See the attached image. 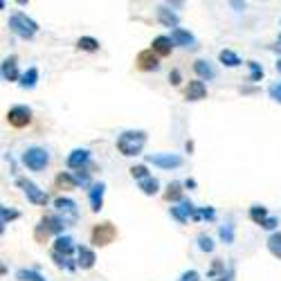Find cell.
Segmentation results:
<instances>
[{
	"mask_svg": "<svg viewBox=\"0 0 281 281\" xmlns=\"http://www.w3.org/2000/svg\"><path fill=\"white\" fill-rule=\"evenodd\" d=\"M144 144H147V133L144 131H124V133H119V137H117L119 153L126 155V158L139 155Z\"/></svg>",
	"mask_w": 281,
	"mask_h": 281,
	"instance_id": "cell-1",
	"label": "cell"
},
{
	"mask_svg": "<svg viewBox=\"0 0 281 281\" xmlns=\"http://www.w3.org/2000/svg\"><path fill=\"white\" fill-rule=\"evenodd\" d=\"M9 29H12L16 36H20V39H34L36 32H39V25H36L27 14L16 12L12 18H9Z\"/></svg>",
	"mask_w": 281,
	"mask_h": 281,
	"instance_id": "cell-2",
	"label": "cell"
},
{
	"mask_svg": "<svg viewBox=\"0 0 281 281\" xmlns=\"http://www.w3.org/2000/svg\"><path fill=\"white\" fill-rule=\"evenodd\" d=\"M63 227H65V221H63V218L45 216L43 221L39 223V227H36L34 236H36V241H39V243H45V241H48V236H50V234H59V236H61Z\"/></svg>",
	"mask_w": 281,
	"mask_h": 281,
	"instance_id": "cell-3",
	"label": "cell"
},
{
	"mask_svg": "<svg viewBox=\"0 0 281 281\" xmlns=\"http://www.w3.org/2000/svg\"><path fill=\"white\" fill-rule=\"evenodd\" d=\"M23 162H25L27 169H32V171H43L45 166L50 164V153L41 147H29L23 153Z\"/></svg>",
	"mask_w": 281,
	"mask_h": 281,
	"instance_id": "cell-4",
	"label": "cell"
},
{
	"mask_svg": "<svg viewBox=\"0 0 281 281\" xmlns=\"http://www.w3.org/2000/svg\"><path fill=\"white\" fill-rule=\"evenodd\" d=\"M16 185L25 191V196L29 198V202H34V205H48V194H45L43 189H39V187H36L32 180H27V178H18V180H16Z\"/></svg>",
	"mask_w": 281,
	"mask_h": 281,
	"instance_id": "cell-5",
	"label": "cell"
},
{
	"mask_svg": "<svg viewBox=\"0 0 281 281\" xmlns=\"http://www.w3.org/2000/svg\"><path fill=\"white\" fill-rule=\"evenodd\" d=\"M147 162L160 166V169H178V166H182L185 160L175 153H151V155H147Z\"/></svg>",
	"mask_w": 281,
	"mask_h": 281,
	"instance_id": "cell-6",
	"label": "cell"
},
{
	"mask_svg": "<svg viewBox=\"0 0 281 281\" xmlns=\"http://www.w3.org/2000/svg\"><path fill=\"white\" fill-rule=\"evenodd\" d=\"M115 236H117V230L111 225V223H99V225H95V230H92V243L99 248L113 243Z\"/></svg>",
	"mask_w": 281,
	"mask_h": 281,
	"instance_id": "cell-7",
	"label": "cell"
},
{
	"mask_svg": "<svg viewBox=\"0 0 281 281\" xmlns=\"http://www.w3.org/2000/svg\"><path fill=\"white\" fill-rule=\"evenodd\" d=\"M7 122L12 124L14 128H25L29 122H32V111L27 106H14L7 111Z\"/></svg>",
	"mask_w": 281,
	"mask_h": 281,
	"instance_id": "cell-8",
	"label": "cell"
},
{
	"mask_svg": "<svg viewBox=\"0 0 281 281\" xmlns=\"http://www.w3.org/2000/svg\"><path fill=\"white\" fill-rule=\"evenodd\" d=\"M171 41H173V45H182V48H189V50L198 48V41L194 39V34L187 32V29H182V27L171 32Z\"/></svg>",
	"mask_w": 281,
	"mask_h": 281,
	"instance_id": "cell-9",
	"label": "cell"
},
{
	"mask_svg": "<svg viewBox=\"0 0 281 281\" xmlns=\"http://www.w3.org/2000/svg\"><path fill=\"white\" fill-rule=\"evenodd\" d=\"M54 207H56V212H59V214H63V221L65 223H70V221H75V218H77V202L72 200V198H56L54 200Z\"/></svg>",
	"mask_w": 281,
	"mask_h": 281,
	"instance_id": "cell-10",
	"label": "cell"
},
{
	"mask_svg": "<svg viewBox=\"0 0 281 281\" xmlns=\"http://www.w3.org/2000/svg\"><path fill=\"white\" fill-rule=\"evenodd\" d=\"M205 97H207L205 81H200V79L189 81V86H187V90H185V99L187 101H200V99H205Z\"/></svg>",
	"mask_w": 281,
	"mask_h": 281,
	"instance_id": "cell-11",
	"label": "cell"
},
{
	"mask_svg": "<svg viewBox=\"0 0 281 281\" xmlns=\"http://www.w3.org/2000/svg\"><path fill=\"white\" fill-rule=\"evenodd\" d=\"M137 67L144 72H151V70H158L160 67V61H158V54L153 50H144L137 54Z\"/></svg>",
	"mask_w": 281,
	"mask_h": 281,
	"instance_id": "cell-12",
	"label": "cell"
},
{
	"mask_svg": "<svg viewBox=\"0 0 281 281\" xmlns=\"http://www.w3.org/2000/svg\"><path fill=\"white\" fill-rule=\"evenodd\" d=\"M88 160H90V151L88 149H75L70 155H67V166L79 171L88 164Z\"/></svg>",
	"mask_w": 281,
	"mask_h": 281,
	"instance_id": "cell-13",
	"label": "cell"
},
{
	"mask_svg": "<svg viewBox=\"0 0 281 281\" xmlns=\"http://www.w3.org/2000/svg\"><path fill=\"white\" fill-rule=\"evenodd\" d=\"M103 194H106V185H103V182H97V185L90 187V191H88V198H90L92 212H99L101 207H103Z\"/></svg>",
	"mask_w": 281,
	"mask_h": 281,
	"instance_id": "cell-14",
	"label": "cell"
},
{
	"mask_svg": "<svg viewBox=\"0 0 281 281\" xmlns=\"http://www.w3.org/2000/svg\"><path fill=\"white\" fill-rule=\"evenodd\" d=\"M194 212H196V207L189 200H182L178 207H171V216L178 223H187L189 218H194Z\"/></svg>",
	"mask_w": 281,
	"mask_h": 281,
	"instance_id": "cell-15",
	"label": "cell"
},
{
	"mask_svg": "<svg viewBox=\"0 0 281 281\" xmlns=\"http://www.w3.org/2000/svg\"><path fill=\"white\" fill-rule=\"evenodd\" d=\"M158 56H169L171 50H173V41H171V36H158V39H153V48Z\"/></svg>",
	"mask_w": 281,
	"mask_h": 281,
	"instance_id": "cell-16",
	"label": "cell"
},
{
	"mask_svg": "<svg viewBox=\"0 0 281 281\" xmlns=\"http://www.w3.org/2000/svg\"><path fill=\"white\" fill-rule=\"evenodd\" d=\"M72 250H75V241L70 236H56L54 241V252L61 254V257H70Z\"/></svg>",
	"mask_w": 281,
	"mask_h": 281,
	"instance_id": "cell-17",
	"label": "cell"
},
{
	"mask_svg": "<svg viewBox=\"0 0 281 281\" xmlns=\"http://www.w3.org/2000/svg\"><path fill=\"white\" fill-rule=\"evenodd\" d=\"M97 261V257H95V252H92L90 248H86V245H81L79 248V261H77V265L83 270H90L92 265H95Z\"/></svg>",
	"mask_w": 281,
	"mask_h": 281,
	"instance_id": "cell-18",
	"label": "cell"
},
{
	"mask_svg": "<svg viewBox=\"0 0 281 281\" xmlns=\"http://www.w3.org/2000/svg\"><path fill=\"white\" fill-rule=\"evenodd\" d=\"M194 70H196V75L200 77V79H214L216 77V70L212 67L209 61H205V59H198L194 63Z\"/></svg>",
	"mask_w": 281,
	"mask_h": 281,
	"instance_id": "cell-19",
	"label": "cell"
},
{
	"mask_svg": "<svg viewBox=\"0 0 281 281\" xmlns=\"http://www.w3.org/2000/svg\"><path fill=\"white\" fill-rule=\"evenodd\" d=\"M3 79L5 81H16L18 70H16V56H9L3 61Z\"/></svg>",
	"mask_w": 281,
	"mask_h": 281,
	"instance_id": "cell-20",
	"label": "cell"
},
{
	"mask_svg": "<svg viewBox=\"0 0 281 281\" xmlns=\"http://www.w3.org/2000/svg\"><path fill=\"white\" fill-rule=\"evenodd\" d=\"M158 18H160V23H162L164 27L178 29V16H175V14L171 12L169 7H160V9H158Z\"/></svg>",
	"mask_w": 281,
	"mask_h": 281,
	"instance_id": "cell-21",
	"label": "cell"
},
{
	"mask_svg": "<svg viewBox=\"0 0 281 281\" xmlns=\"http://www.w3.org/2000/svg\"><path fill=\"white\" fill-rule=\"evenodd\" d=\"M218 61H221L223 65H227V67H238L243 63L241 56H238L236 52H232V50H223L221 54H218Z\"/></svg>",
	"mask_w": 281,
	"mask_h": 281,
	"instance_id": "cell-22",
	"label": "cell"
},
{
	"mask_svg": "<svg viewBox=\"0 0 281 281\" xmlns=\"http://www.w3.org/2000/svg\"><path fill=\"white\" fill-rule=\"evenodd\" d=\"M139 189H142L147 196H153V194H158V189H160V182L155 180L153 175H149V178L139 180Z\"/></svg>",
	"mask_w": 281,
	"mask_h": 281,
	"instance_id": "cell-23",
	"label": "cell"
},
{
	"mask_svg": "<svg viewBox=\"0 0 281 281\" xmlns=\"http://www.w3.org/2000/svg\"><path fill=\"white\" fill-rule=\"evenodd\" d=\"M164 198L169 200V202H175V200L182 202V185H180V182H171V185L166 187Z\"/></svg>",
	"mask_w": 281,
	"mask_h": 281,
	"instance_id": "cell-24",
	"label": "cell"
},
{
	"mask_svg": "<svg viewBox=\"0 0 281 281\" xmlns=\"http://www.w3.org/2000/svg\"><path fill=\"white\" fill-rule=\"evenodd\" d=\"M77 185H79V182H77L75 175H70V173H59V175H56V187H61V189H75Z\"/></svg>",
	"mask_w": 281,
	"mask_h": 281,
	"instance_id": "cell-25",
	"label": "cell"
},
{
	"mask_svg": "<svg viewBox=\"0 0 281 281\" xmlns=\"http://www.w3.org/2000/svg\"><path fill=\"white\" fill-rule=\"evenodd\" d=\"M36 81H39V70H36V67H29V70L20 77V86L23 88H34Z\"/></svg>",
	"mask_w": 281,
	"mask_h": 281,
	"instance_id": "cell-26",
	"label": "cell"
},
{
	"mask_svg": "<svg viewBox=\"0 0 281 281\" xmlns=\"http://www.w3.org/2000/svg\"><path fill=\"white\" fill-rule=\"evenodd\" d=\"M16 279L18 281H48V279H43L39 272H34V270H27V268H20L18 272H16Z\"/></svg>",
	"mask_w": 281,
	"mask_h": 281,
	"instance_id": "cell-27",
	"label": "cell"
},
{
	"mask_svg": "<svg viewBox=\"0 0 281 281\" xmlns=\"http://www.w3.org/2000/svg\"><path fill=\"white\" fill-rule=\"evenodd\" d=\"M268 250L274 254V257L281 259V232H274L272 236L268 238Z\"/></svg>",
	"mask_w": 281,
	"mask_h": 281,
	"instance_id": "cell-28",
	"label": "cell"
},
{
	"mask_svg": "<svg viewBox=\"0 0 281 281\" xmlns=\"http://www.w3.org/2000/svg\"><path fill=\"white\" fill-rule=\"evenodd\" d=\"M77 45H79L81 50L95 52L97 48H99V41H97V39H92V36H81V39H79V43H77Z\"/></svg>",
	"mask_w": 281,
	"mask_h": 281,
	"instance_id": "cell-29",
	"label": "cell"
},
{
	"mask_svg": "<svg viewBox=\"0 0 281 281\" xmlns=\"http://www.w3.org/2000/svg\"><path fill=\"white\" fill-rule=\"evenodd\" d=\"M202 218H207V221H214V218H216V212L212 209V207H202V209H198V207H196L194 221H202Z\"/></svg>",
	"mask_w": 281,
	"mask_h": 281,
	"instance_id": "cell-30",
	"label": "cell"
},
{
	"mask_svg": "<svg viewBox=\"0 0 281 281\" xmlns=\"http://www.w3.org/2000/svg\"><path fill=\"white\" fill-rule=\"evenodd\" d=\"M250 218H252L254 223H259V225H261V223L265 221V218H268V209H265V207H252V209H250Z\"/></svg>",
	"mask_w": 281,
	"mask_h": 281,
	"instance_id": "cell-31",
	"label": "cell"
},
{
	"mask_svg": "<svg viewBox=\"0 0 281 281\" xmlns=\"http://www.w3.org/2000/svg\"><path fill=\"white\" fill-rule=\"evenodd\" d=\"M248 65H250V81H261V77H263V67L257 63V61H248Z\"/></svg>",
	"mask_w": 281,
	"mask_h": 281,
	"instance_id": "cell-32",
	"label": "cell"
},
{
	"mask_svg": "<svg viewBox=\"0 0 281 281\" xmlns=\"http://www.w3.org/2000/svg\"><path fill=\"white\" fill-rule=\"evenodd\" d=\"M0 216H3V230L5 225H7V221H14V218H18V212L16 209H9V207H0Z\"/></svg>",
	"mask_w": 281,
	"mask_h": 281,
	"instance_id": "cell-33",
	"label": "cell"
},
{
	"mask_svg": "<svg viewBox=\"0 0 281 281\" xmlns=\"http://www.w3.org/2000/svg\"><path fill=\"white\" fill-rule=\"evenodd\" d=\"M131 175L135 180H144V178H149V171L144 164H135V166H131Z\"/></svg>",
	"mask_w": 281,
	"mask_h": 281,
	"instance_id": "cell-34",
	"label": "cell"
},
{
	"mask_svg": "<svg viewBox=\"0 0 281 281\" xmlns=\"http://www.w3.org/2000/svg\"><path fill=\"white\" fill-rule=\"evenodd\" d=\"M198 248L202 252H214V241H212L209 236H205V234H200L198 236Z\"/></svg>",
	"mask_w": 281,
	"mask_h": 281,
	"instance_id": "cell-35",
	"label": "cell"
},
{
	"mask_svg": "<svg viewBox=\"0 0 281 281\" xmlns=\"http://www.w3.org/2000/svg\"><path fill=\"white\" fill-rule=\"evenodd\" d=\"M221 238H223L225 243H232V241H234V227L230 225V223L221 227Z\"/></svg>",
	"mask_w": 281,
	"mask_h": 281,
	"instance_id": "cell-36",
	"label": "cell"
},
{
	"mask_svg": "<svg viewBox=\"0 0 281 281\" xmlns=\"http://www.w3.org/2000/svg\"><path fill=\"white\" fill-rule=\"evenodd\" d=\"M200 279V274L196 272V270H187V272H182L180 274V279L178 281H198Z\"/></svg>",
	"mask_w": 281,
	"mask_h": 281,
	"instance_id": "cell-37",
	"label": "cell"
},
{
	"mask_svg": "<svg viewBox=\"0 0 281 281\" xmlns=\"http://www.w3.org/2000/svg\"><path fill=\"white\" fill-rule=\"evenodd\" d=\"M75 178H77V182H79V185H88V180H90V171L79 169V171L75 173Z\"/></svg>",
	"mask_w": 281,
	"mask_h": 281,
	"instance_id": "cell-38",
	"label": "cell"
},
{
	"mask_svg": "<svg viewBox=\"0 0 281 281\" xmlns=\"http://www.w3.org/2000/svg\"><path fill=\"white\" fill-rule=\"evenodd\" d=\"M279 225V218H274V216H268L265 221L261 223V227H265V230H274V227Z\"/></svg>",
	"mask_w": 281,
	"mask_h": 281,
	"instance_id": "cell-39",
	"label": "cell"
},
{
	"mask_svg": "<svg viewBox=\"0 0 281 281\" xmlns=\"http://www.w3.org/2000/svg\"><path fill=\"white\" fill-rule=\"evenodd\" d=\"M270 95H272V99H274V101H279V103H281V81L277 83V86L270 88Z\"/></svg>",
	"mask_w": 281,
	"mask_h": 281,
	"instance_id": "cell-40",
	"label": "cell"
},
{
	"mask_svg": "<svg viewBox=\"0 0 281 281\" xmlns=\"http://www.w3.org/2000/svg\"><path fill=\"white\" fill-rule=\"evenodd\" d=\"M169 81L173 83V86H178V83H180V72H178V70L171 72V75H169Z\"/></svg>",
	"mask_w": 281,
	"mask_h": 281,
	"instance_id": "cell-41",
	"label": "cell"
},
{
	"mask_svg": "<svg viewBox=\"0 0 281 281\" xmlns=\"http://www.w3.org/2000/svg\"><path fill=\"white\" fill-rule=\"evenodd\" d=\"M185 187H189V189H194V187H196V180H191V178H189V180L185 182Z\"/></svg>",
	"mask_w": 281,
	"mask_h": 281,
	"instance_id": "cell-42",
	"label": "cell"
},
{
	"mask_svg": "<svg viewBox=\"0 0 281 281\" xmlns=\"http://www.w3.org/2000/svg\"><path fill=\"white\" fill-rule=\"evenodd\" d=\"M274 48H277V50L281 52V36H279V39H277V45H274Z\"/></svg>",
	"mask_w": 281,
	"mask_h": 281,
	"instance_id": "cell-43",
	"label": "cell"
},
{
	"mask_svg": "<svg viewBox=\"0 0 281 281\" xmlns=\"http://www.w3.org/2000/svg\"><path fill=\"white\" fill-rule=\"evenodd\" d=\"M277 70L281 72V59H279V63H277Z\"/></svg>",
	"mask_w": 281,
	"mask_h": 281,
	"instance_id": "cell-44",
	"label": "cell"
},
{
	"mask_svg": "<svg viewBox=\"0 0 281 281\" xmlns=\"http://www.w3.org/2000/svg\"><path fill=\"white\" fill-rule=\"evenodd\" d=\"M216 281H227V279H225V274H223V277H221V279H216Z\"/></svg>",
	"mask_w": 281,
	"mask_h": 281,
	"instance_id": "cell-45",
	"label": "cell"
}]
</instances>
